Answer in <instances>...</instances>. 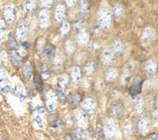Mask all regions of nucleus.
<instances>
[{
	"instance_id": "aec40b11",
	"label": "nucleus",
	"mask_w": 158,
	"mask_h": 140,
	"mask_svg": "<svg viewBox=\"0 0 158 140\" xmlns=\"http://www.w3.org/2000/svg\"><path fill=\"white\" fill-rule=\"evenodd\" d=\"M113 53L114 55H116V57H121L124 53V45L121 42L120 39H114V41L113 42Z\"/></svg>"
},
{
	"instance_id": "ea45409f",
	"label": "nucleus",
	"mask_w": 158,
	"mask_h": 140,
	"mask_svg": "<svg viewBox=\"0 0 158 140\" xmlns=\"http://www.w3.org/2000/svg\"><path fill=\"white\" fill-rule=\"evenodd\" d=\"M24 8H25V11L27 13H33L37 8V4L35 1H27L25 3Z\"/></svg>"
},
{
	"instance_id": "6e6d98bb",
	"label": "nucleus",
	"mask_w": 158,
	"mask_h": 140,
	"mask_svg": "<svg viewBox=\"0 0 158 140\" xmlns=\"http://www.w3.org/2000/svg\"><path fill=\"white\" fill-rule=\"evenodd\" d=\"M135 67V62L133 60H130L128 63H127V71H131V70H133Z\"/></svg>"
},
{
	"instance_id": "5fc2aeb1",
	"label": "nucleus",
	"mask_w": 158,
	"mask_h": 140,
	"mask_svg": "<svg viewBox=\"0 0 158 140\" xmlns=\"http://www.w3.org/2000/svg\"><path fill=\"white\" fill-rule=\"evenodd\" d=\"M152 121H153V123L155 125H158V109L153 112V114H152Z\"/></svg>"
},
{
	"instance_id": "bf43d9fd",
	"label": "nucleus",
	"mask_w": 158,
	"mask_h": 140,
	"mask_svg": "<svg viewBox=\"0 0 158 140\" xmlns=\"http://www.w3.org/2000/svg\"><path fill=\"white\" fill-rule=\"evenodd\" d=\"M64 140H76V139L74 138V136H73V135H71V134H67V135L65 136Z\"/></svg>"
},
{
	"instance_id": "a211bd4d",
	"label": "nucleus",
	"mask_w": 158,
	"mask_h": 140,
	"mask_svg": "<svg viewBox=\"0 0 158 140\" xmlns=\"http://www.w3.org/2000/svg\"><path fill=\"white\" fill-rule=\"evenodd\" d=\"M48 123H49V125L52 129H56L57 130H61L62 129V122H61L60 119L54 114H51L48 117Z\"/></svg>"
},
{
	"instance_id": "de8ad7c7",
	"label": "nucleus",
	"mask_w": 158,
	"mask_h": 140,
	"mask_svg": "<svg viewBox=\"0 0 158 140\" xmlns=\"http://www.w3.org/2000/svg\"><path fill=\"white\" fill-rule=\"evenodd\" d=\"M33 121H34V123L36 124V125H38L39 128L43 127V120H42V118H41V115L34 114L33 115Z\"/></svg>"
},
{
	"instance_id": "4c0bfd02",
	"label": "nucleus",
	"mask_w": 158,
	"mask_h": 140,
	"mask_svg": "<svg viewBox=\"0 0 158 140\" xmlns=\"http://www.w3.org/2000/svg\"><path fill=\"white\" fill-rule=\"evenodd\" d=\"M15 95L18 97V99L20 102L24 101L25 98H26V93L24 92V90L23 88H20V87H17L15 89Z\"/></svg>"
},
{
	"instance_id": "20e7f679",
	"label": "nucleus",
	"mask_w": 158,
	"mask_h": 140,
	"mask_svg": "<svg viewBox=\"0 0 158 140\" xmlns=\"http://www.w3.org/2000/svg\"><path fill=\"white\" fill-rule=\"evenodd\" d=\"M45 101H46V106H47L48 110H50V111H54L58 105L57 96H56V93L52 92V90H49V92L46 93Z\"/></svg>"
},
{
	"instance_id": "37998d69",
	"label": "nucleus",
	"mask_w": 158,
	"mask_h": 140,
	"mask_svg": "<svg viewBox=\"0 0 158 140\" xmlns=\"http://www.w3.org/2000/svg\"><path fill=\"white\" fill-rule=\"evenodd\" d=\"M129 81H130V74H129V72L126 70V72L123 73L121 75V77H120V85L126 86Z\"/></svg>"
},
{
	"instance_id": "c9c22d12",
	"label": "nucleus",
	"mask_w": 158,
	"mask_h": 140,
	"mask_svg": "<svg viewBox=\"0 0 158 140\" xmlns=\"http://www.w3.org/2000/svg\"><path fill=\"white\" fill-rule=\"evenodd\" d=\"M79 5V11L81 15H85V14L88 13L89 11V3L87 1H85V0H81L78 3Z\"/></svg>"
},
{
	"instance_id": "7ed1b4c3",
	"label": "nucleus",
	"mask_w": 158,
	"mask_h": 140,
	"mask_svg": "<svg viewBox=\"0 0 158 140\" xmlns=\"http://www.w3.org/2000/svg\"><path fill=\"white\" fill-rule=\"evenodd\" d=\"M155 38V30L150 26H147L143 28L141 35V42L143 46H148Z\"/></svg>"
},
{
	"instance_id": "8fccbe9b",
	"label": "nucleus",
	"mask_w": 158,
	"mask_h": 140,
	"mask_svg": "<svg viewBox=\"0 0 158 140\" xmlns=\"http://www.w3.org/2000/svg\"><path fill=\"white\" fill-rule=\"evenodd\" d=\"M11 92V86L9 85H6V84H2V85H0V93L2 94H9Z\"/></svg>"
},
{
	"instance_id": "a878e982",
	"label": "nucleus",
	"mask_w": 158,
	"mask_h": 140,
	"mask_svg": "<svg viewBox=\"0 0 158 140\" xmlns=\"http://www.w3.org/2000/svg\"><path fill=\"white\" fill-rule=\"evenodd\" d=\"M123 14H124V9H123V6L119 3H114L113 5V15L114 18L116 20H120L123 17Z\"/></svg>"
},
{
	"instance_id": "a18cd8bd",
	"label": "nucleus",
	"mask_w": 158,
	"mask_h": 140,
	"mask_svg": "<svg viewBox=\"0 0 158 140\" xmlns=\"http://www.w3.org/2000/svg\"><path fill=\"white\" fill-rule=\"evenodd\" d=\"M52 5H53V1H51V0H45V1H41L40 2V7L43 10L50 9Z\"/></svg>"
},
{
	"instance_id": "bb28decb",
	"label": "nucleus",
	"mask_w": 158,
	"mask_h": 140,
	"mask_svg": "<svg viewBox=\"0 0 158 140\" xmlns=\"http://www.w3.org/2000/svg\"><path fill=\"white\" fill-rule=\"evenodd\" d=\"M70 29H71L70 23L67 22V20H64V22H62V24H61V25L59 27L58 34L60 35L61 37H65V36H67L68 34H69Z\"/></svg>"
},
{
	"instance_id": "2eb2a0df",
	"label": "nucleus",
	"mask_w": 158,
	"mask_h": 140,
	"mask_svg": "<svg viewBox=\"0 0 158 140\" xmlns=\"http://www.w3.org/2000/svg\"><path fill=\"white\" fill-rule=\"evenodd\" d=\"M82 101V97L79 93H71L68 95V103L71 106V108L76 109Z\"/></svg>"
},
{
	"instance_id": "79ce46f5",
	"label": "nucleus",
	"mask_w": 158,
	"mask_h": 140,
	"mask_svg": "<svg viewBox=\"0 0 158 140\" xmlns=\"http://www.w3.org/2000/svg\"><path fill=\"white\" fill-rule=\"evenodd\" d=\"M7 34V26L3 19H0V39H2Z\"/></svg>"
},
{
	"instance_id": "423d86ee",
	"label": "nucleus",
	"mask_w": 158,
	"mask_h": 140,
	"mask_svg": "<svg viewBox=\"0 0 158 140\" xmlns=\"http://www.w3.org/2000/svg\"><path fill=\"white\" fill-rule=\"evenodd\" d=\"M96 106H97V104H96L95 99L92 98V97H85L81 101V107L84 109V112H85L87 115L94 114L96 111Z\"/></svg>"
},
{
	"instance_id": "f704fd0d",
	"label": "nucleus",
	"mask_w": 158,
	"mask_h": 140,
	"mask_svg": "<svg viewBox=\"0 0 158 140\" xmlns=\"http://www.w3.org/2000/svg\"><path fill=\"white\" fill-rule=\"evenodd\" d=\"M40 72H41V77H42L43 80H48L50 78V69L47 67L44 63H40Z\"/></svg>"
},
{
	"instance_id": "e2e57ef3",
	"label": "nucleus",
	"mask_w": 158,
	"mask_h": 140,
	"mask_svg": "<svg viewBox=\"0 0 158 140\" xmlns=\"http://www.w3.org/2000/svg\"><path fill=\"white\" fill-rule=\"evenodd\" d=\"M148 140H152V138H148Z\"/></svg>"
},
{
	"instance_id": "a19ab883",
	"label": "nucleus",
	"mask_w": 158,
	"mask_h": 140,
	"mask_svg": "<svg viewBox=\"0 0 158 140\" xmlns=\"http://www.w3.org/2000/svg\"><path fill=\"white\" fill-rule=\"evenodd\" d=\"M82 24H84V20H82L81 19L78 18L74 20V24H73V27H74V30L76 31L77 33L79 31H81L84 27H82Z\"/></svg>"
},
{
	"instance_id": "f8f14e48",
	"label": "nucleus",
	"mask_w": 158,
	"mask_h": 140,
	"mask_svg": "<svg viewBox=\"0 0 158 140\" xmlns=\"http://www.w3.org/2000/svg\"><path fill=\"white\" fill-rule=\"evenodd\" d=\"M101 61H102V63L106 66L111 65L114 61L113 51L110 50V49H104V50L102 51V54H101Z\"/></svg>"
},
{
	"instance_id": "4468645a",
	"label": "nucleus",
	"mask_w": 158,
	"mask_h": 140,
	"mask_svg": "<svg viewBox=\"0 0 158 140\" xmlns=\"http://www.w3.org/2000/svg\"><path fill=\"white\" fill-rule=\"evenodd\" d=\"M27 32H28V24L25 22L19 23L16 28V38L19 40H23L26 37Z\"/></svg>"
},
{
	"instance_id": "6ab92c4d",
	"label": "nucleus",
	"mask_w": 158,
	"mask_h": 140,
	"mask_svg": "<svg viewBox=\"0 0 158 140\" xmlns=\"http://www.w3.org/2000/svg\"><path fill=\"white\" fill-rule=\"evenodd\" d=\"M81 69L80 66H74L71 70L70 73V81L74 84V85H77L81 80Z\"/></svg>"
},
{
	"instance_id": "4d7b16f0",
	"label": "nucleus",
	"mask_w": 158,
	"mask_h": 140,
	"mask_svg": "<svg viewBox=\"0 0 158 140\" xmlns=\"http://www.w3.org/2000/svg\"><path fill=\"white\" fill-rule=\"evenodd\" d=\"M22 45H23V47L24 48V49H29V46H30V44H29V42L28 41H23V43H22Z\"/></svg>"
},
{
	"instance_id": "58836bf2",
	"label": "nucleus",
	"mask_w": 158,
	"mask_h": 140,
	"mask_svg": "<svg viewBox=\"0 0 158 140\" xmlns=\"http://www.w3.org/2000/svg\"><path fill=\"white\" fill-rule=\"evenodd\" d=\"M45 42L46 39L44 37H39L36 41V44H35V52L36 53H41L45 48Z\"/></svg>"
},
{
	"instance_id": "c85d7f7f",
	"label": "nucleus",
	"mask_w": 158,
	"mask_h": 140,
	"mask_svg": "<svg viewBox=\"0 0 158 140\" xmlns=\"http://www.w3.org/2000/svg\"><path fill=\"white\" fill-rule=\"evenodd\" d=\"M58 87L60 89H62L63 90H65L68 86H69V83H70V78L69 76L67 74H62L58 77Z\"/></svg>"
},
{
	"instance_id": "b1692460",
	"label": "nucleus",
	"mask_w": 158,
	"mask_h": 140,
	"mask_svg": "<svg viewBox=\"0 0 158 140\" xmlns=\"http://www.w3.org/2000/svg\"><path fill=\"white\" fill-rule=\"evenodd\" d=\"M22 72H23V75L25 77L27 80H29V79L32 78V76H33V67H32V64H31L30 61H25L24 63L23 64Z\"/></svg>"
},
{
	"instance_id": "2f4dec72",
	"label": "nucleus",
	"mask_w": 158,
	"mask_h": 140,
	"mask_svg": "<svg viewBox=\"0 0 158 140\" xmlns=\"http://www.w3.org/2000/svg\"><path fill=\"white\" fill-rule=\"evenodd\" d=\"M53 54H54V50H53L52 46L48 45L44 48V50L42 51V59L45 60L52 59Z\"/></svg>"
},
{
	"instance_id": "39448f33",
	"label": "nucleus",
	"mask_w": 158,
	"mask_h": 140,
	"mask_svg": "<svg viewBox=\"0 0 158 140\" xmlns=\"http://www.w3.org/2000/svg\"><path fill=\"white\" fill-rule=\"evenodd\" d=\"M4 20L8 24H12L16 20V9L13 3L7 4L4 9Z\"/></svg>"
},
{
	"instance_id": "864d4df0",
	"label": "nucleus",
	"mask_w": 158,
	"mask_h": 140,
	"mask_svg": "<svg viewBox=\"0 0 158 140\" xmlns=\"http://www.w3.org/2000/svg\"><path fill=\"white\" fill-rule=\"evenodd\" d=\"M65 6L67 7H74L75 5H77L78 2L76 1V0H68V1H65Z\"/></svg>"
},
{
	"instance_id": "f3484780",
	"label": "nucleus",
	"mask_w": 158,
	"mask_h": 140,
	"mask_svg": "<svg viewBox=\"0 0 158 140\" xmlns=\"http://www.w3.org/2000/svg\"><path fill=\"white\" fill-rule=\"evenodd\" d=\"M143 71L148 75H154L157 71V62L153 59L147 60L143 65Z\"/></svg>"
},
{
	"instance_id": "680f3d73",
	"label": "nucleus",
	"mask_w": 158,
	"mask_h": 140,
	"mask_svg": "<svg viewBox=\"0 0 158 140\" xmlns=\"http://www.w3.org/2000/svg\"><path fill=\"white\" fill-rule=\"evenodd\" d=\"M156 105H157V107H158V95H157V98H156Z\"/></svg>"
},
{
	"instance_id": "49530a36",
	"label": "nucleus",
	"mask_w": 158,
	"mask_h": 140,
	"mask_svg": "<svg viewBox=\"0 0 158 140\" xmlns=\"http://www.w3.org/2000/svg\"><path fill=\"white\" fill-rule=\"evenodd\" d=\"M88 50H89V52H90L91 54H93V55L97 54V52L99 51V45H98V43H96V42H92V43L88 46Z\"/></svg>"
},
{
	"instance_id": "c03bdc74",
	"label": "nucleus",
	"mask_w": 158,
	"mask_h": 140,
	"mask_svg": "<svg viewBox=\"0 0 158 140\" xmlns=\"http://www.w3.org/2000/svg\"><path fill=\"white\" fill-rule=\"evenodd\" d=\"M34 112H35V114H38V115H43L45 114V107L43 104L41 103H37L34 105Z\"/></svg>"
},
{
	"instance_id": "f257e3e1",
	"label": "nucleus",
	"mask_w": 158,
	"mask_h": 140,
	"mask_svg": "<svg viewBox=\"0 0 158 140\" xmlns=\"http://www.w3.org/2000/svg\"><path fill=\"white\" fill-rule=\"evenodd\" d=\"M112 13L107 8H102L97 13V22L100 28L108 29L112 24Z\"/></svg>"
},
{
	"instance_id": "3c124183",
	"label": "nucleus",
	"mask_w": 158,
	"mask_h": 140,
	"mask_svg": "<svg viewBox=\"0 0 158 140\" xmlns=\"http://www.w3.org/2000/svg\"><path fill=\"white\" fill-rule=\"evenodd\" d=\"M99 30H100V26L98 25V24H95L90 29V34L92 35L93 37L97 36V35L99 34Z\"/></svg>"
},
{
	"instance_id": "5701e85b",
	"label": "nucleus",
	"mask_w": 158,
	"mask_h": 140,
	"mask_svg": "<svg viewBox=\"0 0 158 140\" xmlns=\"http://www.w3.org/2000/svg\"><path fill=\"white\" fill-rule=\"evenodd\" d=\"M145 109V99L142 96H137L134 101V112L136 114H142Z\"/></svg>"
},
{
	"instance_id": "ddd939ff",
	"label": "nucleus",
	"mask_w": 158,
	"mask_h": 140,
	"mask_svg": "<svg viewBox=\"0 0 158 140\" xmlns=\"http://www.w3.org/2000/svg\"><path fill=\"white\" fill-rule=\"evenodd\" d=\"M66 15V6L64 3H58L54 9V19L56 22H62Z\"/></svg>"
},
{
	"instance_id": "412c9836",
	"label": "nucleus",
	"mask_w": 158,
	"mask_h": 140,
	"mask_svg": "<svg viewBox=\"0 0 158 140\" xmlns=\"http://www.w3.org/2000/svg\"><path fill=\"white\" fill-rule=\"evenodd\" d=\"M9 59L14 66H20L23 63V57L18 51H10Z\"/></svg>"
},
{
	"instance_id": "09e8293b",
	"label": "nucleus",
	"mask_w": 158,
	"mask_h": 140,
	"mask_svg": "<svg viewBox=\"0 0 158 140\" xmlns=\"http://www.w3.org/2000/svg\"><path fill=\"white\" fill-rule=\"evenodd\" d=\"M6 79H7V72H6V70L4 68H2V67H0V85L5 84Z\"/></svg>"
},
{
	"instance_id": "393cba45",
	"label": "nucleus",
	"mask_w": 158,
	"mask_h": 140,
	"mask_svg": "<svg viewBox=\"0 0 158 140\" xmlns=\"http://www.w3.org/2000/svg\"><path fill=\"white\" fill-rule=\"evenodd\" d=\"M96 67H97V65H96L95 61H92V60L88 61L85 63V65L84 67V70H82V73H84L87 77L92 76L96 71Z\"/></svg>"
},
{
	"instance_id": "473e14b6",
	"label": "nucleus",
	"mask_w": 158,
	"mask_h": 140,
	"mask_svg": "<svg viewBox=\"0 0 158 140\" xmlns=\"http://www.w3.org/2000/svg\"><path fill=\"white\" fill-rule=\"evenodd\" d=\"M7 44H8L9 48L11 49L12 51H17V49L19 48V44L17 38L15 37V35L13 33H10L8 35V40H7Z\"/></svg>"
},
{
	"instance_id": "0eeeda50",
	"label": "nucleus",
	"mask_w": 158,
	"mask_h": 140,
	"mask_svg": "<svg viewBox=\"0 0 158 140\" xmlns=\"http://www.w3.org/2000/svg\"><path fill=\"white\" fill-rule=\"evenodd\" d=\"M115 130H116V125L115 122L112 119H109L106 121L104 125V130H103V133L104 136L107 139H112L115 135Z\"/></svg>"
},
{
	"instance_id": "9b49d317",
	"label": "nucleus",
	"mask_w": 158,
	"mask_h": 140,
	"mask_svg": "<svg viewBox=\"0 0 158 140\" xmlns=\"http://www.w3.org/2000/svg\"><path fill=\"white\" fill-rule=\"evenodd\" d=\"M89 41V33L85 28H82L81 31L77 33V37H76V43L80 47H84L85 46Z\"/></svg>"
},
{
	"instance_id": "72a5a7b5",
	"label": "nucleus",
	"mask_w": 158,
	"mask_h": 140,
	"mask_svg": "<svg viewBox=\"0 0 158 140\" xmlns=\"http://www.w3.org/2000/svg\"><path fill=\"white\" fill-rule=\"evenodd\" d=\"M64 50L67 55H73L74 51H75V44L74 42L71 39H68L65 41L64 43Z\"/></svg>"
},
{
	"instance_id": "e433bc0d",
	"label": "nucleus",
	"mask_w": 158,
	"mask_h": 140,
	"mask_svg": "<svg viewBox=\"0 0 158 140\" xmlns=\"http://www.w3.org/2000/svg\"><path fill=\"white\" fill-rule=\"evenodd\" d=\"M56 94L57 96V99L58 101H60L61 103H65L66 100H67V96L65 94V90H63L62 89H60L58 86L56 87Z\"/></svg>"
},
{
	"instance_id": "4be33fe9",
	"label": "nucleus",
	"mask_w": 158,
	"mask_h": 140,
	"mask_svg": "<svg viewBox=\"0 0 158 140\" xmlns=\"http://www.w3.org/2000/svg\"><path fill=\"white\" fill-rule=\"evenodd\" d=\"M118 69L115 67H110L107 69V71L105 73V80L108 83H113L118 78Z\"/></svg>"
},
{
	"instance_id": "13d9d810",
	"label": "nucleus",
	"mask_w": 158,
	"mask_h": 140,
	"mask_svg": "<svg viewBox=\"0 0 158 140\" xmlns=\"http://www.w3.org/2000/svg\"><path fill=\"white\" fill-rule=\"evenodd\" d=\"M149 138H152V140H158V132H153V133L149 136Z\"/></svg>"
},
{
	"instance_id": "9d476101",
	"label": "nucleus",
	"mask_w": 158,
	"mask_h": 140,
	"mask_svg": "<svg viewBox=\"0 0 158 140\" xmlns=\"http://www.w3.org/2000/svg\"><path fill=\"white\" fill-rule=\"evenodd\" d=\"M39 25L42 29L48 28L50 24V13L48 10H41L38 16Z\"/></svg>"
},
{
	"instance_id": "052dcab7",
	"label": "nucleus",
	"mask_w": 158,
	"mask_h": 140,
	"mask_svg": "<svg viewBox=\"0 0 158 140\" xmlns=\"http://www.w3.org/2000/svg\"><path fill=\"white\" fill-rule=\"evenodd\" d=\"M2 54V47H1V45H0V55Z\"/></svg>"
},
{
	"instance_id": "cd10ccee",
	"label": "nucleus",
	"mask_w": 158,
	"mask_h": 140,
	"mask_svg": "<svg viewBox=\"0 0 158 140\" xmlns=\"http://www.w3.org/2000/svg\"><path fill=\"white\" fill-rule=\"evenodd\" d=\"M52 60L53 67L56 69H58L61 66V64H62V58H61V53L59 50L54 51V54L52 58Z\"/></svg>"
},
{
	"instance_id": "c756f323",
	"label": "nucleus",
	"mask_w": 158,
	"mask_h": 140,
	"mask_svg": "<svg viewBox=\"0 0 158 140\" xmlns=\"http://www.w3.org/2000/svg\"><path fill=\"white\" fill-rule=\"evenodd\" d=\"M73 136L76 140H86L87 133L84 130V129L77 127L73 131Z\"/></svg>"
},
{
	"instance_id": "f03ea898",
	"label": "nucleus",
	"mask_w": 158,
	"mask_h": 140,
	"mask_svg": "<svg viewBox=\"0 0 158 140\" xmlns=\"http://www.w3.org/2000/svg\"><path fill=\"white\" fill-rule=\"evenodd\" d=\"M109 113L114 119H121L124 116V105L120 101H114L110 106Z\"/></svg>"
},
{
	"instance_id": "1a4fd4ad",
	"label": "nucleus",
	"mask_w": 158,
	"mask_h": 140,
	"mask_svg": "<svg viewBox=\"0 0 158 140\" xmlns=\"http://www.w3.org/2000/svg\"><path fill=\"white\" fill-rule=\"evenodd\" d=\"M143 87V80L141 77H136L133 80L131 87H130V95L131 96H137L139 95Z\"/></svg>"
},
{
	"instance_id": "7c9ffc66",
	"label": "nucleus",
	"mask_w": 158,
	"mask_h": 140,
	"mask_svg": "<svg viewBox=\"0 0 158 140\" xmlns=\"http://www.w3.org/2000/svg\"><path fill=\"white\" fill-rule=\"evenodd\" d=\"M33 86H34V90L36 92H41L43 89V79L41 75L39 74H35L33 77Z\"/></svg>"
},
{
	"instance_id": "6e6552de",
	"label": "nucleus",
	"mask_w": 158,
	"mask_h": 140,
	"mask_svg": "<svg viewBox=\"0 0 158 140\" xmlns=\"http://www.w3.org/2000/svg\"><path fill=\"white\" fill-rule=\"evenodd\" d=\"M150 125H152V121H150V118L148 115L142 117L138 122V125H137L138 131L142 134L147 133L150 129Z\"/></svg>"
},
{
	"instance_id": "603ef678",
	"label": "nucleus",
	"mask_w": 158,
	"mask_h": 140,
	"mask_svg": "<svg viewBox=\"0 0 158 140\" xmlns=\"http://www.w3.org/2000/svg\"><path fill=\"white\" fill-rule=\"evenodd\" d=\"M131 123H130L129 121H126L125 124H124V133L125 134H130L131 133Z\"/></svg>"
},
{
	"instance_id": "dca6fc26",
	"label": "nucleus",
	"mask_w": 158,
	"mask_h": 140,
	"mask_svg": "<svg viewBox=\"0 0 158 140\" xmlns=\"http://www.w3.org/2000/svg\"><path fill=\"white\" fill-rule=\"evenodd\" d=\"M75 121H76L79 128L84 129L85 127H86L87 124H88V115L84 111H80L76 114Z\"/></svg>"
}]
</instances>
